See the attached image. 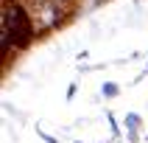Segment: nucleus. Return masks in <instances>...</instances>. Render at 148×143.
Wrapping results in <instances>:
<instances>
[{"mask_svg":"<svg viewBox=\"0 0 148 143\" xmlns=\"http://www.w3.org/2000/svg\"><path fill=\"white\" fill-rule=\"evenodd\" d=\"M36 37V20H34L31 8L25 0H8L3 3V56H8L11 50L25 48L28 42Z\"/></svg>","mask_w":148,"mask_h":143,"instance_id":"1","label":"nucleus"},{"mask_svg":"<svg viewBox=\"0 0 148 143\" xmlns=\"http://www.w3.org/2000/svg\"><path fill=\"white\" fill-rule=\"evenodd\" d=\"M56 3H59V6H64V8H70V6H73V0H56Z\"/></svg>","mask_w":148,"mask_h":143,"instance_id":"2","label":"nucleus"},{"mask_svg":"<svg viewBox=\"0 0 148 143\" xmlns=\"http://www.w3.org/2000/svg\"><path fill=\"white\" fill-rule=\"evenodd\" d=\"M3 3H8V0H3Z\"/></svg>","mask_w":148,"mask_h":143,"instance_id":"3","label":"nucleus"}]
</instances>
